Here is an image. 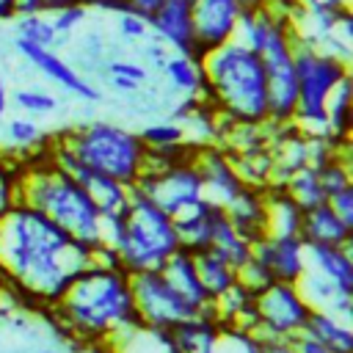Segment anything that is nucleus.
<instances>
[{"label":"nucleus","instance_id":"2eb2a0df","mask_svg":"<svg viewBox=\"0 0 353 353\" xmlns=\"http://www.w3.org/2000/svg\"><path fill=\"white\" fill-rule=\"evenodd\" d=\"M152 36L168 47L171 52L193 55V19H190V0H165L149 17ZM196 58V55H193Z\"/></svg>","mask_w":353,"mask_h":353},{"label":"nucleus","instance_id":"f8f14e48","mask_svg":"<svg viewBox=\"0 0 353 353\" xmlns=\"http://www.w3.org/2000/svg\"><path fill=\"white\" fill-rule=\"evenodd\" d=\"M196 168L201 176V188H204V199L215 207H226L240 190H243V179L229 157V152L218 143H201L196 149Z\"/></svg>","mask_w":353,"mask_h":353},{"label":"nucleus","instance_id":"09e8293b","mask_svg":"<svg viewBox=\"0 0 353 353\" xmlns=\"http://www.w3.org/2000/svg\"><path fill=\"white\" fill-rule=\"evenodd\" d=\"M110 77V85L116 88V91H124V94H135L141 85L138 83H132V80H127V77H116V74H108Z\"/></svg>","mask_w":353,"mask_h":353},{"label":"nucleus","instance_id":"20e7f679","mask_svg":"<svg viewBox=\"0 0 353 353\" xmlns=\"http://www.w3.org/2000/svg\"><path fill=\"white\" fill-rule=\"evenodd\" d=\"M199 99L210 102L223 121L232 124H268V83L256 52L237 39L201 55Z\"/></svg>","mask_w":353,"mask_h":353},{"label":"nucleus","instance_id":"f3484780","mask_svg":"<svg viewBox=\"0 0 353 353\" xmlns=\"http://www.w3.org/2000/svg\"><path fill=\"white\" fill-rule=\"evenodd\" d=\"M160 276L168 281V287L193 309V312H204L210 309V298L199 281V273H196V262H193V254L185 251V248H176L160 268Z\"/></svg>","mask_w":353,"mask_h":353},{"label":"nucleus","instance_id":"37998d69","mask_svg":"<svg viewBox=\"0 0 353 353\" xmlns=\"http://www.w3.org/2000/svg\"><path fill=\"white\" fill-rule=\"evenodd\" d=\"M143 52H146V58H149L157 69H163V63H165V58H168V47H163V44L154 39V41H149V44H146V50H143Z\"/></svg>","mask_w":353,"mask_h":353},{"label":"nucleus","instance_id":"79ce46f5","mask_svg":"<svg viewBox=\"0 0 353 353\" xmlns=\"http://www.w3.org/2000/svg\"><path fill=\"white\" fill-rule=\"evenodd\" d=\"M262 339V353H295L292 339L287 336H259Z\"/></svg>","mask_w":353,"mask_h":353},{"label":"nucleus","instance_id":"6e6552de","mask_svg":"<svg viewBox=\"0 0 353 353\" xmlns=\"http://www.w3.org/2000/svg\"><path fill=\"white\" fill-rule=\"evenodd\" d=\"M132 188H138L143 196H149L171 218L176 212H182L185 207L204 199L201 176H199V168H196V154L174 160V163L152 168V171H143L141 179Z\"/></svg>","mask_w":353,"mask_h":353},{"label":"nucleus","instance_id":"2f4dec72","mask_svg":"<svg viewBox=\"0 0 353 353\" xmlns=\"http://www.w3.org/2000/svg\"><path fill=\"white\" fill-rule=\"evenodd\" d=\"M215 353H262V339L248 328L221 323Z\"/></svg>","mask_w":353,"mask_h":353},{"label":"nucleus","instance_id":"a19ab883","mask_svg":"<svg viewBox=\"0 0 353 353\" xmlns=\"http://www.w3.org/2000/svg\"><path fill=\"white\" fill-rule=\"evenodd\" d=\"M292 347H295V353H328V347L317 336H312L306 328L292 336Z\"/></svg>","mask_w":353,"mask_h":353},{"label":"nucleus","instance_id":"bb28decb","mask_svg":"<svg viewBox=\"0 0 353 353\" xmlns=\"http://www.w3.org/2000/svg\"><path fill=\"white\" fill-rule=\"evenodd\" d=\"M306 331L317 336L328 353H353V331L345 320L328 314V312H312L306 320Z\"/></svg>","mask_w":353,"mask_h":353},{"label":"nucleus","instance_id":"e433bc0d","mask_svg":"<svg viewBox=\"0 0 353 353\" xmlns=\"http://www.w3.org/2000/svg\"><path fill=\"white\" fill-rule=\"evenodd\" d=\"M116 30H119V36H121L124 41H130V44L146 41V39L152 36L149 19H143L141 14H135V11H130V8H124V11L116 14Z\"/></svg>","mask_w":353,"mask_h":353},{"label":"nucleus","instance_id":"603ef678","mask_svg":"<svg viewBox=\"0 0 353 353\" xmlns=\"http://www.w3.org/2000/svg\"><path fill=\"white\" fill-rule=\"evenodd\" d=\"M50 353H66V350H50Z\"/></svg>","mask_w":353,"mask_h":353},{"label":"nucleus","instance_id":"3c124183","mask_svg":"<svg viewBox=\"0 0 353 353\" xmlns=\"http://www.w3.org/2000/svg\"><path fill=\"white\" fill-rule=\"evenodd\" d=\"M6 110H8V91H6V83H3V77H0V119L6 116Z\"/></svg>","mask_w":353,"mask_h":353},{"label":"nucleus","instance_id":"aec40b11","mask_svg":"<svg viewBox=\"0 0 353 353\" xmlns=\"http://www.w3.org/2000/svg\"><path fill=\"white\" fill-rule=\"evenodd\" d=\"M229 223L254 245L265 237V188L243 185V190L223 207Z\"/></svg>","mask_w":353,"mask_h":353},{"label":"nucleus","instance_id":"4c0bfd02","mask_svg":"<svg viewBox=\"0 0 353 353\" xmlns=\"http://www.w3.org/2000/svg\"><path fill=\"white\" fill-rule=\"evenodd\" d=\"M237 284H243V287L251 290V292H259L262 287L270 284V276H268V270L251 256L248 262H243V265L237 268Z\"/></svg>","mask_w":353,"mask_h":353},{"label":"nucleus","instance_id":"a211bd4d","mask_svg":"<svg viewBox=\"0 0 353 353\" xmlns=\"http://www.w3.org/2000/svg\"><path fill=\"white\" fill-rule=\"evenodd\" d=\"M303 245H350L353 229L328 207V201L303 210L301 218V234Z\"/></svg>","mask_w":353,"mask_h":353},{"label":"nucleus","instance_id":"58836bf2","mask_svg":"<svg viewBox=\"0 0 353 353\" xmlns=\"http://www.w3.org/2000/svg\"><path fill=\"white\" fill-rule=\"evenodd\" d=\"M108 74L127 77V80H132V83H138V85H143L146 77H149L146 66L138 63V61H130V58H113V61H108Z\"/></svg>","mask_w":353,"mask_h":353},{"label":"nucleus","instance_id":"f03ea898","mask_svg":"<svg viewBox=\"0 0 353 353\" xmlns=\"http://www.w3.org/2000/svg\"><path fill=\"white\" fill-rule=\"evenodd\" d=\"M44 314L52 317L69 339L88 347L108 345L141 325L132 303L130 273L97 262L85 265Z\"/></svg>","mask_w":353,"mask_h":353},{"label":"nucleus","instance_id":"c756f323","mask_svg":"<svg viewBox=\"0 0 353 353\" xmlns=\"http://www.w3.org/2000/svg\"><path fill=\"white\" fill-rule=\"evenodd\" d=\"M14 25H17V36H14V39H22V41L36 44V47L55 50V30H52L50 14H28V17H14Z\"/></svg>","mask_w":353,"mask_h":353},{"label":"nucleus","instance_id":"473e14b6","mask_svg":"<svg viewBox=\"0 0 353 353\" xmlns=\"http://www.w3.org/2000/svg\"><path fill=\"white\" fill-rule=\"evenodd\" d=\"M6 141H8L14 149H19L22 154H28V152L44 146L47 135L41 132V127H39L33 119H11V121L6 124Z\"/></svg>","mask_w":353,"mask_h":353},{"label":"nucleus","instance_id":"5701e85b","mask_svg":"<svg viewBox=\"0 0 353 353\" xmlns=\"http://www.w3.org/2000/svg\"><path fill=\"white\" fill-rule=\"evenodd\" d=\"M306 268L317 270L339 290L353 292V256L350 245H306Z\"/></svg>","mask_w":353,"mask_h":353},{"label":"nucleus","instance_id":"f704fd0d","mask_svg":"<svg viewBox=\"0 0 353 353\" xmlns=\"http://www.w3.org/2000/svg\"><path fill=\"white\" fill-rule=\"evenodd\" d=\"M88 6H72V8H58V11H50V22H52V30H55V47L58 44H66L72 39V33L88 19Z\"/></svg>","mask_w":353,"mask_h":353},{"label":"nucleus","instance_id":"b1692460","mask_svg":"<svg viewBox=\"0 0 353 353\" xmlns=\"http://www.w3.org/2000/svg\"><path fill=\"white\" fill-rule=\"evenodd\" d=\"M193 262H196V273H199V281L212 301H218L226 290H232L237 284V270L212 248H204V251H196L193 254Z\"/></svg>","mask_w":353,"mask_h":353},{"label":"nucleus","instance_id":"c9c22d12","mask_svg":"<svg viewBox=\"0 0 353 353\" xmlns=\"http://www.w3.org/2000/svg\"><path fill=\"white\" fill-rule=\"evenodd\" d=\"M14 105L30 116H44L58 108V99L41 88H19V91H14Z\"/></svg>","mask_w":353,"mask_h":353},{"label":"nucleus","instance_id":"a18cd8bd","mask_svg":"<svg viewBox=\"0 0 353 353\" xmlns=\"http://www.w3.org/2000/svg\"><path fill=\"white\" fill-rule=\"evenodd\" d=\"M17 17H28V14H44V0H14Z\"/></svg>","mask_w":353,"mask_h":353},{"label":"nucleus","instance_id":"de8ad7c7","mask_svg":"<svg viewBox=\"0 0 353 353\" xmlns=\"http://www.w3.org/2000/svg\"><path fill=\"white\" fill-rule=\"evenodd\" d=\"M72 6H88L91 8V0H44V14L58 11V8H72Z\"/></svg>","mask_w":353,"mask_h":353},{"label":"nucleus","instance_id":"8fccbe9b","mask_svg":"<svg viewBox=\"0 0 353 353\" xmlns=\"http://www.w3.org/2000/svg\"><path fill=\"white\" fill-rule=\"evenodd\" d=\"M14 17H17L14 0H0V22H11Z\"/></svg>","mask_w":353,"mask_h":353},{"label":"nucleus","instance_id":"6ab92c4d","mask_svg":"<svg viewBox=\"0 0 353 353\" xmlns=\"http://www.w3.org/2000/svg\"><path fill=\"white\" fill-rule=\"evenodd\" d=\"M218 334H221V320L210 306L176 323L171 328V342L176 353H215Z\"/></svg>","mask_w":353,"mask_h":353},{"label":"nucleus","instance_id":"72a5a7b5","mask_svg":"<svg viewBox=\"0 0 353 353\" xmlns=\"http://www.w3.org/2000/svg\"><path fill=\"white\" fill-rule=\"evenodd\" d=\"M138 138L143 141V146L146 149H168V146H176V143H182V141H188L185 138V127L179 124V121H154V124H146L141 132H138Z\"/></svg>","mask_w":353,"mask_h":353},{"label":"nucleus","instance_id":"39448f33","mask_svg":"<svg viewBox=\"0 0 353 353\" xmlns=\"http://www.w3.org/2000/svg\"><path fill=\"white\" fill-rule=\"evenodd\" d=\"M102 243L116 251L121 270L132 276L157 270L179 248V234L168 212L138 188H130L127 207L119 215L102 218Z\"/></svg>","mask_w":353,"mask_h":353},{"label":"nucleus","instance_id":"a878e982","mask_svg":"<svg viewBox=\"0 0 353 353\" xmlns=\"http://www.w3.org/2000/svg\"><path fill=\"white\" fill-rule=\"evenodd\" d=\"M210 248L218 251L234 270H237L243 262L251 259V243H248V240L229 223V218H226L223 210H218V215H215V226H212V243H210Z\"/></svg>","mask_w":353,"mask_h":353},{"label":"nucleus","instance_id":"c03bdc74","mask_svg":"<svg viewBox=\"0 0 353 353\" xmlns=\"http://www.w3.org/2000/svg\"><path fill=\"white\" fill-rule=\"evenodd\" d=\"M163 3H165V0H130V6H127V8H130V11H135V14H141L143 19H149V17H152Z\"/></svg>","mask_w":353,"mask_h":353},{"label":"nucleus","instance_id":"412c9836","mask_svg":"<svg viewBox=\"0 0 353 353\" xmlns=\"http://www.w3.org/2000/svg\"><path fill=\"white\" fill-rule=\"evenodd\" d=\"M218 210L221 207H215L207 199H201V201L185 207L182 212H176L174 215V226H176V234H179V248H185L190 254L210 248Z\"/></svg>","mask_w":353,"mask_h":353},{"label":"nucleus","instance_id":"0eeeda50","mask_svg":"<svg viewBox=\"0 0 353 353\" xmlns=\"http://www.w3.org/2000/svg\"><path fill=\"white\" fill-rule=\"evenodd\" d=\"M350 74V63L306 39L295 41V77H298V105L292 124L303 132L325 135V102L334 88Z\"/></svg>","mask_w":353,"mask_h":353},{"label":"nucleus","instance_id":"4468645a","mask_svg":"<svg viewBox=\"0 0 353 353\" xmlns=\"http://www.w3.org/2000/svg\"><path fill=\"white\" fill-rule=\"evenodd\" d=\"M251 256L268 270L270 281L295 284L306 270V245L301 237H259Z\"/></svg>","mask_w":353,"mask_h":353},{"label":"nucleus","instance_id":"f257e3e1","mask_svg":"<svg viewBox=\"0 0 353 353\" xmlns=\"http://www.w3.org/2000/svg\"><path fill=\"white\" fill-rule=\"evenodd\" d=\"M91 265V248L72 240L39 210L17 201L0 218V279L19 303L50 309L69 281Z\"/></svg>","mask_w":353,"mask_h":353},{"label":"nucleus","instance_id":"7c9ffc66","mask_svg":"<svg viewBox=\"0 0 353 353\" xmlns=\"http://www.w3.org/2000/svg\"><path fill=\"white\" fill-rule=\"evenodd\" d=\"M19 179H22V157L0 152V218L19 201Z\"/></svg>","mask_w":353,"mask_h":353},{"label":"nucleus","instance_id":"393cba45","mask_svg":"<svg viewBox=\"0 0 353 353\" xmlns=\"http://www.w3.org/2000/svg\"><path fill=\"white\" fill-rule=\"evenodd\" d=\"M353 127V77L347 74L325 102V135L334 143H350Z\"/></svg>","mask_w":353,"mask_h":353},{"label":"nucleus","instance_id":"dca6fc26","mask_svg":"<svg viewBox=\"0 0 353 353\" xmlns=\"http://www.w3.org/2000/svg\"><path fill=\"white\" fill-rule=\"evenodd\" d=\"M295 287L303 295V301L312 306V312H328V314L350 323V317H353V292L339 290L334 281H328L325 276H320L312 268H306L301 273Z\"/></svg>","mask_w":353,"mask_h":353},{"label":"nucleus","instance_id":"9b49d317","mask_svg":"<svg viewBox=\"0 0 353 353\" xmlns=\"http://www.w3.org/2000/svg\"><path fill=\"white\" fill-rule=\"evenodd\" d=\"M243 17L240 0H190L193 19V55L201 61L204 52L232 41Z\"/></svg>","mask_w":353,"mask_h":353},{"label":"nucleus","instance_id":"ea45409f","mask_svg":"<svg viewBox=\"0 0 353 353\" xmlns=\"http://www.w3.org/2000/svg\"><path fill=\"white\" fill-rule=\"evenodd\" d=\"M328 207L353 229V185H347V188H342V190H336V193H331L328 199Z\"/></svg>","mask_w":353,"mask_h":353},{"label":"nucleus","instance_id":"1a4fd4ad","mask_svg":"<svg viewBox=\"0 0 353 353\" xmlns=\"http://www.w3.org/2000/svg\"><path fill=\"white\" fill-rule=\"evenodd\" d=\"M254 309H256V336H287L292 339L298 331L306 328V320L312 314V306L303 301L295 284L287 281H270L259 292H254Z\"/></svg>","mask_w":353,"mask_h":353},{"label":"nucleus","instance_id":"9d476101","mask_svg":"<svg viewBox=\"0 0 353 353\" xmlns=\"http://www.w3.org/2000/svg\"><path fill=\"white\" fill-rule=\"evenodd\" d=\"M130 290H132V303L138 312L141 325L157 328V331H171L176 323L185 317L196 314L160 276V270H141L130 276Z\"/></svg>","mask_w":353,"mask_h":353},{"label":"nucleus","instance_id":"49530a36","mask_svg":"<svg viewBox=\"0 0 353 353\" xmlns=\"http://www.w3.org/2000/svg\"><path fill=\"white\" fill-rule=\"evenodd\" d=\"M130 6V0H91V8H99V11H108V14H119Z\"/></svg>","mask_w":353,"mask_h":353},{"label":"nucleus","instance_id":"ddd939ff","mask_svg":"<svg viewBox=\"0 0 353 353\" xmlns=\"http://www.w3.org/2000/svg\"><path fill=\"white\" fill-rule=\"evenodd\" d=\"M14 50L28 61L33 63L44 77H50L52 83H58L61 88H66L69 94L85 99V102H99L102 94L97 85H91L72 63H66L55 50H47V47H36V44H28L22 39H14Z\"/></svg>","mask_w":353,"mask_h":353},{"label":"nucleus","instance_id":"c85d7f7f","mask_svg":"<svg viewBox=\"0 0 353 353\" xmlns=\"http://www.w3.org/2000/svg\"><path fill=\"white\" fill-rule=\"evenodd\" d=\"M281 188L290 193V199H292L301 210H312V207H317V204L325 201V193H323V188H320V179H317L314 165L298 168L292 176L284 179Z\"/></svg>","mask_w":353,"mask_h":353},{"label":"nucleus","instance_id":"cd10ccee","mask_svg":"<svg viewBox=\"0 0 353 353\" xmlns=\"http://www.w3.org/2000/svg\"><path fill=\"white\" fill-rule=\"evenodd\" d=\"M163 72L168 77V83L182 91L185 97H196L199 88H201V61L193 58V55H185V52H168L165 63H163Z\"/></svg>","mask_w":353,"mask_h":353},{"label":"nucleus","instance_id":"423d86ee","mask_svg":"<svg viewBox=\"0 0 353 353\" xmlns=\"http://www.w3.org/2000/svg\"><path fill=\"white\" fill-rule=\"evenodd\" d=\"M55 141L66 146L72 157L88 171L110 176L127 188H132L141 179L146 165V146L138 138V132L110 121H88L69 127L58 132Z\"/></svg>","mask_w":353,"mask_h":353},{"label":"nucleus","instance_id":"7ed1b4c3","mask_svg":"<svg viewBox=\"0 0 353 353\" xmlns=\"http://www.w3.org/2000/svg\"><path fill=\"white\" fill-rule=\"evenodd\" d=\"M47 141L33 152L19 154L22 157L19 201L39 210L72 240L94 251L97 245H102V215L83 190V185L50 160Z\"/></svg>","mask_w":353,"mask_h":353},{"label":"nucleus","instance_id":"4be33fe9","mask_svg":"<svg viewBox=\"0 0 353 353\" xmlns=\"http://www.w3.org/2000/svg\"><path fill=\"white\" fill-rule=\"evenodd\" d=\"M303 210L281 185L265 188V237H298Z\"/></svg>","mask_w":353,"mask_h":353}]
</instances>
